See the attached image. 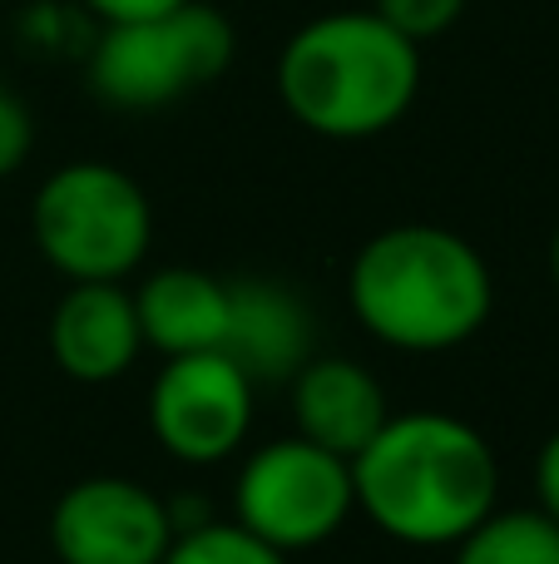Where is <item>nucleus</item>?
<instances>
[{
    "instance_id": "obj_1",
    "label": "nucleus",
    "mask_w": 559,
    "mask_h": 564,
    "mask_svg": "<svg viewBox=\"0 0 559 564\" xmlns=\"http://www.w3.org/2000/svg\"><path fill=\"white\" fill-rule=\"evenodd\" d=\"M357 510L386 540L451 550L501 500V460L471 421L451 411H392L372 446L352 456Z\"/></svg>"
},
{
    "instance_id": "obj_2",
    "label": "nucleus",
    "mask_w": 559,
    "mask_h": 564,
    "mask_svg": "<svg viewBox=\"0 0 559 564\" xmlns=\"http://www.w3.org/2000/svg\"><path fill=\"white\" fill-rule=\"evenodd\" d=\"M347 302L382 347L436 357L485 332L495 312V278L481 248L456 228L396 224L357 248L347 268Z\"/></svg>"
},
{
    "instance_id": "obj_3",
    "label": "nucleus",
    "mask_w": 559,
    "mask_h": 564,
    "mask_svg": "<svg viewBox=\"0 0 559 564\" xmlns=\"http://www.w3.org/2000/svg\"><path fill=\"white\" fill-rule=\"evenodd\" d=\"M421 95V45L376 10H327L287 35L277 55V99L307 134L376 139L412 115Z\"/></svg>"
},
{
    "instance_id": "obj_4",
    "label": "nucleus",
    "mask_w": 559,
    "mask_h": 564,
    "mask_svg": "<svg viewBox=\"0 0 559 564\" xmlns=\"http://www.w3.org/2000/svg\"><path fill=\"white\" fill-rule=\"evenodd\" d=\"M30 238L65 282H124L154 248V208L119 164L75 159L35 188Z\"/></svg>"
},
{
    "instance_id": "obj_5",
    "label": "nucleus",
    "mask_w": 559,
    "mask_h": 564,
    "mask_svg": "<svg viewBox=\"0 0 559 564\" xmlns=\"http://www.w3.org/2000/svg\"><path fill=\"white\" fill-rule=\"evenodd\" d=\"M233 50V20L208 0H184L164 15L105 25L89 50V89L109 109L149 115L223 79Z\"/></svg>"
},
{
    "instance_id": "obj_6",
    "label": "nucleus",
    "mask_w": 559,
    "mask_h": 564,
    "mask_svg": "<svg viewBox=\"0 0 559 564\" xmlns=\"http://www.w3.org/2000/svg\"><path fill=\"white\" fill-rule=\"evenodd\" d=\"M352 510V460L313 446L297 431L257 446L233 480V520L283 555L327 545Z\"/></svg>"
},
{
    "instance_id": "obj_7",
    "label": "nucleus",
    "mask_w": 559,
    "mask_h": 564,
    "mask_svg": "<svg viewBox=\"0 0 559 564\" xmlns=\"http://www.w3.org/2000/svg\"><path fill=\"white\" fill-rule=\"evenodd\" d=\"M149 431L184 466H218L243 451L253 431L257 387L223 351L164 357V371L149 387Z\"/></svg>"
},
{
    "instance_id": "obj_8",
    "label": "nucleus",
    "mask_w": 559,
    "mask_h": 564,
    "mask_svg": "<svg viewBox=\"0 0 559 564\" xmlns=\"http://www.w3.org/2000/svg\"><path fill=\"white\" fill-rule=\"evenodd\" d=\"M174 535V506L134 476H85L50 510L59 564H164Z\"/></svg>"
},
{
    "instance_id": "obj_9",
    "label": "nucleus",
    "mask_w": 559,
    "mask_h": 564,
    "mask_svg": "<svg viewBox=\"0 0 559 564\" xmlns=\"http://www.w3.org/2000/svg\"><path fill=\"white\" fill-rule=\"evenodd\" d=\"M223 357L243 367L253 387H283L317 357V322L297 288L277 278L228 282V332Z\"/></svg>"
},
{
    "instance_id": "obj_10",
    "label": "nucleus",
    "mask_w": 559,
    "mask_h": 564,
    "mask_svg": "<svg viewBox=\"0 0 559 564\" xmlns=\"http://www.w3.org/2000/svg\"><path fill=\"white\" fill-rule=\"evenodd\" d=\"M144 351L134 292L124 282H69L50 312V357L79 387H109Z\"/></svg>"
},
{
    "instance_id": "obj_11",
    "label": "nucleus",
    "mask_w": 559,
    "mask_h": 564,
    "mask_svg": "<svg viewBox=\"0 0 559 564\" xmlns=\"http://www.w3.org/2000/svg\"><path fill=\"white\" fill-rule=\"evenodd\" d=\"M287 391H293L297 436H307L313 446L332 451L342 460L362 456L376 431L392 421V401H386L376 371L352 357H337V351H317L287 381Z\"/></svg>"
},
{
    "instance_id": "obj_12",
    "label": "nucleus",
    "mask_w": 559,
    "mask_h": 564,
    "mask_svg": "<svg viewBox=\"0 0 559 564\" xmlns=\"http://www.w3.org/2000/svg\"><path fill=\"white\" fill-rule=\"evenodd\" d=\"M134 312L144 347L158 357L218 351L228 332V282L204 268H158L134 288Z\"/></svg>"
},
{
    "instance_id": "obj_13",
    "label": "nucleus",
    "mask_w": 559,
    "mask_h": 564,
    "mask_svg": "<svg viewBox=\"0 0 559 564\" xmlns=\"http://www.w3.org/2000/svg\"><path fill=\"white\" fill-rule=\"evenodd\" d=\"M451 564H559V525L545 510L495 506L461 545Z\"/></svg>"
},
{
    "instance_id": "obj_14",
    "label": "nucleus",
    "mask_w": 559,
    "mask_h": 564,
    "mask_svg": "<svg viewBox=\"0 0 559 564\" xmlns=\"http://www.w3.org/2000/svg\"><path fill=\"white\" fill-rule=\"evenodd\" d=\"M164 564H287V555L257 540L253 530H243L238 520H198L174 535Z\"/></svg>"
},
{
    "instance_id": "obj_15",
    "label": "nucleus",
    "mask_w": 559,
    "mask_h": 564,
    "mask_svg": "<svg viewBox=\"0 0 559 564\" xmlns=\"http://www.w3.org/2000/svg\"><path fill=\"white\" fill-rule=\"evenodd\" d=\"M372 10L392 30H402L412 45H431L465 15V0H376Z\"/></svg>"
},
{
    "instance_id": "obj_16",
    "label": "nucleus",
    "mask_w": 559,
    "mask_h": 564,
    "mask_svg": "<svg viewBox=\"0 0 559 564\" xmlns=\"http://www.w3.org/2000/svg\"><path fill=\"white\" fill-rule=\"evenodd\" d=\"M30 149H35V119H30L25 99L0 79V178L15 174L30 159Z\"/></svg>"
},
{
    "instance_id": "obj_17",
    "label": "nucleus",
    "mask_w": 559,
    "mask_h": 564,
    "mask_svg": "<svg viewBox=\"0 0 559 564\" xmlns=\"http://www.w3.org/2000/svg\"><path fill=\"white\" fill-rule=\"evenodd\" d=\"M535 500H540L535 510H545L559 525V431H550V441L535 456Z\"/></svg>"
},
{
    "instance_id": "obj_18",
    "label": "nucleus",
    "mask_w": 559,
    "mask_h": 564,
    "mask_svg": "<svg viewBox=\"0 0 559 564\" xmlns=\"http://www.w3.org/2000/svg\"><path fill=\"white\" fill-rule=\"evenodd\" d=\"M105 25H119V20H144V15H164V10L184 6V0H85Z\"/></svg>"
},
{
    "instance_id": "obj_19",
    "label": "nucleus",
    "mask_w": 559,
    "mask_h": 564,
    "mask_svg": "<svg viewBox=\"0 0 559 564\" xmlns=\"http://www.w3.org/2000/svg\"><path fill=\"white\" fill-rule=\"evenodd\" d=\"M550 278H555V288H559V228H555V238H550Z\"/></svg>"
}]
</instances>
